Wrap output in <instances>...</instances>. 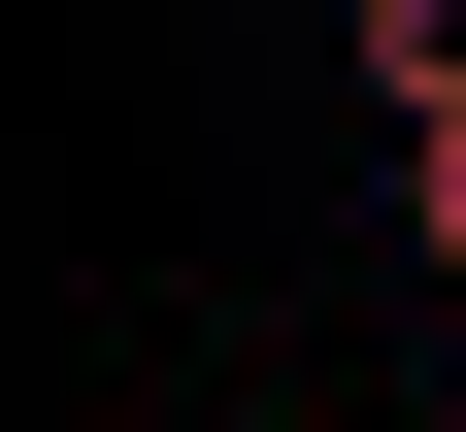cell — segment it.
<instances>
[{
    "instance_id": "6da1fadb",
    "label": "cell",
    "mask_w": 466,
    "mask_h": 432,
    "mask_svg": "<svg viewBox=\"0 0 466 432\" xmlns=\"http://www.w3.org/2000/svg\"><path fill=\"white\" fill-rule=\"evenodd\" d=\"M367 100H400V134H466V0H367Z\"/></svg>"
},
{
    "instance_id": "7a4b0ae2",
    "label": "cell",
    "mask_w": 466,
    "mask_h": 432,
    "mask_svg": "<svg viewBox=\"0 0 466 432\" xmlns=\"http://www.w3.org/2000/svg\"><path fill=\"white\" fill-rule=\"evenodd\" d=\"M400 233H433V266H466V134H400Z\"/></svg>"
},
{
    "instance_id": "3957f363",
    "label": "cell",
    "mask_w": 466,
    "mask_h": 432,
    "mask_svg": "<svg viewBox=\"0 0 466 432\" xmlns=\"http://www.w3.org/2000/svg\"><path fill=\"white\" fill-rule=\"evenodd\" d=\"M300 432H400V399H300Z\"/></svg>"
},
{
    "instance_id": "277c9868",
    "label": "cell",
    "mask_w": 466,
    "mask_h": 432,
    "mask_svg": "<svg viewBox=\"0 0 466 432\" xmlns=\"http://www.w3.org/2000/svg\"><path fill=\"white\" fill-rule=\"evenodd\" d=\"M333 34H367V0H333Z\"/></svg>"
}]
</instances>
